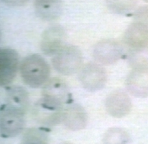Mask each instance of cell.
I'll return each instance as SVG.
<instances>
[{"label": "cell", "instance_id": "cell-1", "mask_svg": "<svg viewBox=\"0 0 148 144\" xmlns=\"http://www.w3.org/2000/svg\"><path fill=\"white\" fill-rule=\"evenodd\" d=\"M20 71L25 84L32 88L43 86L50 76L49 65L39 54H31L25 57L20 63Z\"/></svg>", "mask_w": 148, "mask_h": 144}, {"label": "cell", "instance_id": "cell-2", "mask_svg": "<svg viewBox=\"0 0 148 144\" xmlns=\"http://www.w3.org/2000/svg\"><path fill=\"white\" fill-rule=\"evenodd\" d=\"M64 109L62 104L42 96L34 105L32 115L37 123L43 127H53L63 122Z\"/></svg>", "mask_w": 148, "mask_h": 144}, {"label": "cell", "instance_id": "cell-3", "mask_svg": "<svg viewBox=\"0 0 148 144\" xmlns=\"http://www.w3.org/2000/svg\"><path fill=\"white\" fill-rule=\"evenodd\" d=\"M83 55L78 47L65 45L52 59L54 69L63 75H71L81 69Z\"/></svg>", "mask_w": 148, "mask_h": 144}, {"label": "cell", "instance_id": "cell-4", "mask_svg": "<svg viewBox=\"0 0 148 144\" xmlns=\"http://www.w3.org/2000/svg\"><path fill=\"white\" fill-rule=\"evenodd\" d=\"M25 113L1 105L0 112V132L1 137L13 138L25 128Z\"/></svg>", "mask_w": 148, "mask_h": 144}, {"label": "cell", "instance_id": "cell-5", "mask_svg": "<svg viewBox=\"0 0 148 144\" xmlns=\"http://www.w3.org/2000/svg\"><path fill=\"white\" fill-rule=\"evenodd\" d=\"M78 79L84 89L89 92H97L105 87L107 80L106 72L97 63H88L81 69Z\"/></svg>", "mask_w": 148, "mask_h": 144}, {"label": "cell", "instance_id": "cell-6", "mask_svg": "<svg viewBox=\"0 0 148 144\" xmlns=\"http://www.w3.org/2000/svg\"><path fill=\"white\" fill-rule=\"evenodd\" d=\"M93 55L99 63L114 64L123 56L124 48L122 44L115 40H102L94 46Z\"/></svg>", "mask_w": 148, "mask_h": 144}, {"label": "cell", "instance_id": "cell-7", "mask_svg": "<svg viewBox=\"0 0 148 144\" xmlns=\"http://www.w3.org/2000/svg\"><path fill=\"white\" fill-rule=\"evenodd\" d=\"M19 67V55L15 50L2 48L0 50V84L7 87L17 75Z\"/></svg>", "mask_w": 148, "mask_h": 144}, {"label": "cell", "instance_id": "cell-8", "mask_svg": "<svg viewBox=\"0 0 148 144\" xmlns=\"http://www.w3.org/2000/svg\"><path fill=\"white\" fill-rule=\"evenodd\" d=\"M66 31L61 26H52L45 30L42 35L40 49L48 56H53L64 46Z\"/></svg>", "mask_w": 148, "mask_h": 144}, {"label": "cell", "instance_id": "cell-9", "mask_svg": "<svg viewBox=\"0 0 148 144\" xmlns=\"http://www.w3.org/2000/svg\"><path fill=\"white\" fill-rule=\"evenodd\" d=\"M132 107V104L131 99L122 90L112 92L105 101L106 112L114 118H122L125 117L130 112Z\"/></svg>", "mask_w": 148, "mask_h": 144}, {"label": "cell", "instance_id": "cell-10", "mask_svg": "<svg viewBox=\"0 0 148 144\" xmlns=\"http://www.w3.org/2000/svg\"><path fill=\"white\" fill-rule=\"evenodd\" d=\"M126 87L136 97L148 96V66L132 69L126 79Z\"/></svg>", "mask_w": 148, "mask_h": 144}, {"label": "cell", "instance_id": "cell-11", "mask_svg": "<svg viewBox=\"0 0 148 144\" xmlns=\"http://www.w3.org/2000/svg\"><path fill=\"white\" fill-rule=\"evenodd\" d=\"M42 96L58 103H69L71 100V94L68 85L63 80L59 78H53L48 80L42 87Z\"/></svg>", "mask_w": 148, "mask_h": 144}, {"label": "cell", "instance_id": "cell-12", "mask_svg": "<svg viewBox=\"0 0 148 144\" xmlns=\"http://www.w3.org/2000/svg\"><path fill=\"white\" fill-rule=\"evenodd\" d=\"M2 106L26 113L29 106L28 92L23 87L13 86L7 90Z\"/></svg>", "mask_w": 148, "mask_h": 144}, {"label": "cell", "instance_id": "cell-13", "mask_svg": "<svg viewBox=\"0 0 148 144\" xmlns=\"http://www.w3.org/2000/svg\"><path fill=\"white\" fill-rule=\"evenodd\" d=\"M88 116L85 109L78 104H72L64 110L63 123L69 130L78 131L85 128Z\"/></svg>", "mask_w": 148, "mask_h": 144}, {"label": "cell", "instance_id": "cell-14", "mask_svg": "<svg viewBox=\"0 0 148 144\" xmlns=\"http://www.w3.org/2000/svg\"><path fill=\"white\" fill-rule=\"evenodd\" d=\"M35 14L39 18L46 21L56 20L63 12L62 0H35Z\"/></svg>", "mask_w": 148, "mask_h": 144}, {"label": "cell", "instance_id": "cell-15", "mask_svg": "<svg viewBox=\"0 0 148 144\" xmlns=\"http://www.w3.org/2000/svg\"><path fill=\"white\" fill-rule=\"evenodd\" d=\"M124 41L131 48L147 47L148 32L132 22L124 32Z\"/></svg>", "mask_w": 148, "mask_h": 144}, {"label": "cell", "instance_id": "cell-16", "mask_svg": "<svg viewBox=\"0 0 148 144\" xmlns=\"http://www.w3.org/2000/svg\"><path fill=\"white\" fill-rule=\"evenodd\" d=\"M137 1L138 0H106L108 9L117 14L130 13L136 7Z\"/></svg>", "mask_w": 148, "mask_h": 144}, {"label": "cell", "instance_id": "cell-17", "mask_svg": "<svg viewBox=\"0 0 148 144\" xmlns=\"http://www.w3.org/2000/svg\"><path fill=\"white\" fill-rule=\"evenodd\" d=\"M129 65L132 69L148 66V46L131 48L128 54Z\"/></svg>", "mask_w": 148, "mask_h": 144}, {"label": "cell", "instance_id": "cell-18", "mask_svg": "<svg viewBox=\"0 0 148 144\" xmlns=\"http://www.w3.org/2000/svg\"><path fill=\"white\" fill-rule=\"evenodd\" d=\"M48 142V136L46 132L35 127L25 130L22 138V143L25 144H45Z\"/></svg>", "mask_w": 148, "mask_h": 144}, {"label": "cell", "instance_id": "cell-19", "mask_svg": "<svg viewBox=\"0 0 148 144\" xmlns=\"http://www.w3.org/2000/svg\"><path fill=\"white\" fill-rule=\"evenodd\" d=\"M103 141L104 143H127L130 142V136L123 129L111 128L107 130Z\"/></svg>", "mask_w": 148, "mask_h": 144}, {"label": "cell", "instance_id": "cell-20", "mask_svg": "<svg viewBox=\"0 0 148 144\" xmlns=\"http://www.w3.org/2000/svg\"><path fill=\"white\" fill-rule=\"evenodd\" d=\"M133 22L148 32V6H141L136 10Z\"/></svg>", "mask_w": 148, "mask_h": 144}, {"label": "cell", "instance_id": "cell-21", "mask_svg": "<svg viewBox=\"0 0 148 144\" xmlns=\"http://www.w3.org/2000/svg\"><path fill=\"white\" fill-rule=\"evenodd\" d=\"M1 1L11 7H20L26 4L28 0H1Z\"/></svg>", "mask_w": 148, "mask_h": 144}, {"label": "cell", "instance_id": "cell-22", "mask_svg": "<svg viewBox=\"0 0 148 144\" xmlns=\"http://www.w3.org/2000/svg\"><path fill=\"white\" fill-rule=\"evenodd\" d=\"M145 1V2H147V3H148V0H144Z\"/></svg>", "mask_w": 148, "mask_h": 144}]
</instances>
